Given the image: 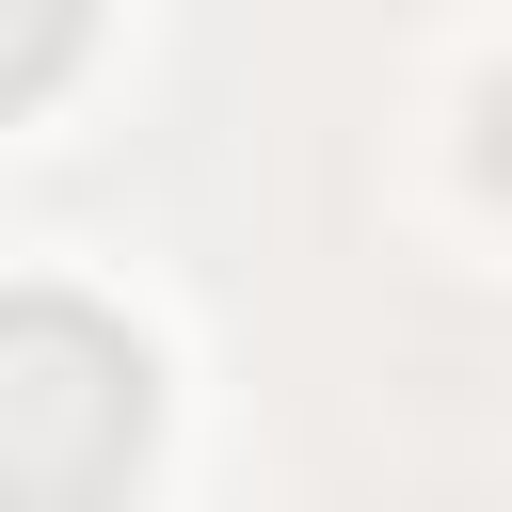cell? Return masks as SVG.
Segmentation results:
<instances>
[{
  "label": "cell",
  "instance_id": "cell-1",
  "mask_svg": "<svg viewBox=\"0 0 512 512\" xmlns=\"http://www.w3.org/2000/svg\"><path fill=\"white\" fill-rule=\"evenodd\" d=\"M160 400H144V352L64 304V288H16L0 304V512H112L128 464H144Z\"/></svg>",
  "mask_w": 512,
  "mask_h": 512
},
{
  "label": "cell",
  "instance_id": "cell-2",
  "mask_svg": "<svg viewBox=\"0 0 512 512\" xmlns=\"http://www.w3.org/2000/svg\"><path fill=\"white\" fill-rule=\"evenodd\" d=\"M80 32H96V0H0V96H48L80 64Z\"/></svg>",
  "mask_w": 512,
  "mask_h": 512
}]
</instances>
